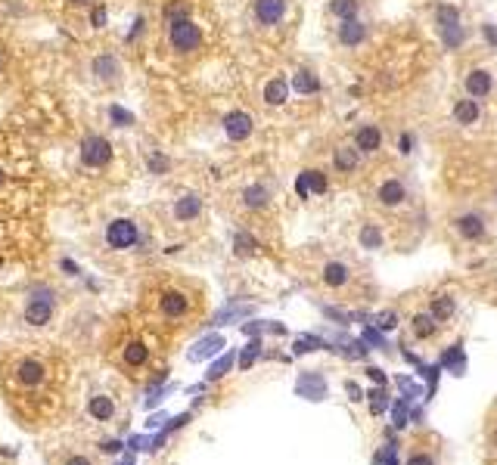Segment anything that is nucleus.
<instances>
[{"label":"nucleus","mask_w":497,"mask_h":465,"mask_svg":"<svg viewBox=\"0 0 497 465\" xmlns=\"http://www.w3.org/2000/svg\"><path fill=\"white\" fill-rule=\"evenodd\" d=\"M50 378V369L44 360H38V357H22V360L13 366L10 372V382L16 384L19 391H25V394H35V391H41L44 384H47Z\"/></svg>","instance_id":"obj_1"},{"label":"nucleus","mask_w":497,"mask_h":465,"mask_svg":"<svg viewBox=\"0 0 497 465\" xmlns=\"http://www.w3.org/2000/svg\"><path fill=\"white\" fill-rule=\"evenodd\" d=\"M450 230L460 242H482L488 232V217L482 211L469 208V211H460V214L450 217Z\"/></svg>","instance_id":"obj_2"},{"label":"nucleus","mask_w":497,"mask_h":465,"mask_svg":"<svg viewBox=\"0 0 497 465\" xmlns=\"http://www.w3.org/2000/svg\"><path fill=\"white\" fill-rule=\"evenodd\" d=\"M168 44L174 53H193L202 46V28L193 19H174L168 22Z\"/></svg>","instance_id":"obj_3"},{"label":"nucleus","mask_w":497,"mask_h":465,"mask_svg":"<svg viewBox=\"0 0 497 465\" xmlns=\"http://www.w3.org/2000/svg\"><path fill=\"white\" fill-rule=\"evenodd\" d=\"M53 291L47 285H38V289L28 291V304H25V323L28 326H47L53 320V310H56V301H53Z\"/></svg>","instance_id":"obj_4"},{"label":"nucleus","mask_w":497,"mask_h":465,"mask_svg":"<svg viewBox=\"0 0 497 465\" xmlns=\"http://www.w3.org/2000/svg\"><path fill=\"white\" fill-rule=\"evenodd\" d=\"M140 242V227L131 217H115V221L106 227V245L112 251H131Z\"/></svg>","instance_id":"obj_5"},{"label":"nucleus","mask_w":497,"mask_h":465,"mask_svg":"<svg viewBox=\"0 0 497 465\" xmlns=\"http://www.w3.org/2000/svg\"><path fill=\"white\" fill-rule=\"evenodd\" d=\"M78 158L84 168H106L112 162V143L99 134H88L78 146Z\"/></svg>","instance_id":"obj_6"},{"label":"nucleus","mask_w":497,"mask_h":465,"mask_svg":"<svg viewBox=\"0 0 497 465\" xmlns=\"http://www.w3.org/2000/svg\"><path fill=\"white\" fill-rule=\"evenodd\" d=\"M158 314H162L165 320H171V323L184 320V316L190 314V298L184 295V291H177V289L162 291V295H158Z\"/></svg>","instance_id":"obj_7"},{"label":"nucleus","mask_w":497,"mask_h":465,"mask_svg":"<svg viewBox=\"0 0 497 465\" xmlns=\"http://www.w3.org/2000/svg\"><path fill=\"white\" fill-rule=\"evenodd\" d=\"M90 71H94V78L99 84H109V87L122 81V62H118L115 53H99V56H94Z\"/></svg>","instance_id":"obj_8"},{"label":"nucleus","mask_w":497,"mask_h":465,"mask_svg":"<svg viewBox=\"0 0 497 465\" xmlns=\"http://www.w3.org/2000/svg\"><path fill=\"white\" fill-rule=\"evenodd\" d=\"M252 130H255V121H252L249 112H227L224 115V134H227L230 143H243V140L252 137Z\"/></svg>","instance_id":"obj_9"},{"label":"nucleus","mask_w":497,"mask_h":465,"mask_svg":"<svg viewBox=\"0 0 497 465\" xmlns=\"http://www.w3.org/2000/svg\"><path fill=\"white\" fill-rule=\"evenodd\" d=\"M351 279H355V273H351V267L345 261H327L320 267V282L327 285V289H333V291L348 289Z\"/></svg>","instance_id":"obj_10"},{"label":"nucleus","mask_w":497,"mask_h":465,"mask_svg":"<svg viewBox=\"0 0 497 465\" xmlns=\"http://www.w3.org/2000/svg\"><path fill=\"white\" fill-rule=\"evenodd\" d=\"M376 202H380L382 208H398V205L407 202V186L398 180V177H389V180H382L380 189H376Z\"/></svg>","instance_id":"obj_11"},{"label":"nucleus","mask_w":497,"mask_h":465,"mask_svg":"<svg viewBox=\"0 0 497 465\" xmlns=\"http://www.w3.org/2000/svg\"><path fill=\"white\" fill-rule=\"evenodd\" d=\"M286 16V0H255V19L258 25L270 28V25H280Z\"/></svg>","instance_id":"obj_12"},{"label":"nucleus","mask_w":497,"mask_h":465,"mask_svg":"<svg viewBox=\"0 0 497 465\" xmlns=\"http://www.w3.org/2000/svg\"><path fill=\"white\" fill-rule=\"evenodd\" d=\"M494 90V75L488 69H473L466 75V93L473 99H488Z\"/></svg>","instance_id":"obj_13"},{"label":"nucleus","mask_w":497,"mask_h":465,"mask_svg":"<svg viewBox=\"0 0 497 465\" xmlns=\"http://www.w3.org/2000/svg\"><path fill=\"white\" fill-rule=\"evenodd\" d=\"M122 363H124V369H143V366H147V363H149L147 341H140V338H131V341H124Z\"/></svg>","instance_id":"obj_14"},{"label":"nucleus","mask_w":497,"mask_h":465,"mask_svg":"<svg viewBox=\"0 0 497 465\" xmlns=\"http://www.w3.org/2000/svg\"><path fill=\"white\" fill-rule=\"evenodd\" d=\"M380 146H382V130L376 124H364V128L355 130V149L361 155H373V152H380Z\"/></svg>","instance_id":"obj_15"},{"label":"nucleus","mask_w":497,"mask_h":465,"mask_svg":"<svg viewBox=\"0 0 497 465\" xmlns=\"http://www.w3.org/2000/svg\"><path fill=\"white\" fill-rule=\"evenodd\" d=\"M441 323L435 320L429 310H420V314L410 316V332H414V338H420V341H432L435 335H439Z\"/></svg>","instance_id":"obj_16"},{"label":"nucleus","mask_w":497,"mask_h":465,"mask_svg":"<svg viewBox=\"0 0 497 465\" xmlns=\"http://www.w3.org/2000/svg\"><path fill=\"white\" fill-rule=\"evenodd\" d=\"M429 314H432L439 323L454 320V314H457L454 295H448V291H439V295H432V298H429Z\"/></svg>","instance_id":"obj_17"},{"label":"nucleus","mask_w":497,"mask_h":465,"mask_svg":"<svg viewBox=\"0 0 497 465\" xmlns=\"http://www.w3.org/2000/svg\"><path fill=\"white\" fill-rule=\"evenodd\" d=\"M357 164H361V152H357L355 146H339V149L333 152V168H336V174H355Z\"/></svg>","instance_id":"obj_18"},{"label":"nucleus","mask_w":497,"mask_h":465,"mask_svg":"<svg viewBox=\"0 0 497 465\" xmlns=\"http://www.w3.org/2000/svg\"><path fill=\"white\" fill-rule=\"evenodd\" d=\"M367 41V25L361 22V19H345V22L339 25V44L342 46H357Z\"/></svg>","instance_id":"obj_19"},{"label":"nucleus","mask_w":497,"mask_h":465,"mask_svg":"<svg viewBox=\"0 0 497 465\" xmlns=\"http://www.w3.org/2000/svg\"><path fill=\"white\" fill-rule=\"evenodd\" d=\"M202 214V198L196 196V192H187V196H181L174 202V217L181 223H187V221H196V217Z\"/></svg>","instance_id":"obj_20"},{"label":"nucleus","mask_w":497,"mask_h":465,"mask_svg":"<svg viewBox=\"0 0 497 465\" xmlns=\"http://www.w3.org/2000/svg\"><path fill=\"white\" fill-rule=\"evenodd\" d=\"M243 205H246L249 211H264L270 205V192L264 183H252L243 189Z\"/></svg>","instance_id":"obj_21"},{"label":"nucleus","mask_w":497,"mask_h":465,"mask_svg":"<svg viewBox=\"0 0 497 465\" xmlns=\"http://www.w3.org/2000/svg\"><path fill=\"white\" fill-rule=\"evenodd\" d=\"M88 416L97 418V422H109V418L115 416V400H112L109 394H94L88 403Z\"/></svg>","instance_id":"obj_22"},{"label":"nucleus","mask_w":497,"mask_h":465,"mask_svg":"<svg viewBox=\"0 0 497 465\" xmlns=\"http://www.w3.org/2000/svg\"><path fill=\"white\" fill-rule=\"evenodd\" d=\"M289 99V81L286 78H270L264 84V103L268 105H283Z\"/></svg>","instance_id":"obj_23"},{"label":"nucleus","mask_w":497,"mask_h":465,"mask_svg":"<svg viewBox=\"0 0 497 465\" xmlns=\"http://www.w3.org/2000/svg\"><path fill=\"white\" fill-rule=\"evenodd\" d=\"M479 115H482V109H479V103H475L473 96H469V99H457V103H454V121L457 124H475V121H479Z\"/></svg>","instance_id":"obj_24"},{"label":"nucleus","mask_w":497,"mask_h":465,"mask_svg":"<svg viewBox=\"0 0 497 465\" xmlns=\"http://www.w3.org/2000/svg\"><path fill=\"white\" fill-rule=\"evenodd\" d=\"M293 90L304 93V96H311V93L320 90V81H317V75L311 69H298L293 75Z\"/></svg>","instance_id":"obj_25"},{"label":"nucleus","mask_w":497,"mask_h":465,"mask_svg":"<svg viewBox=\"0 0 497 465\" xmlns=\"http://www.w3.org/2000/svg\"><path fill=\"white\" fill-rule=\"evenodd\" d=\"M357 10H361V0H329V12H333L339 22L357 19Z\"/></svg>","instance_id":"obj_26"},{"label":"nucleus","mask_w":497,"mask_h":465,"mask_svg":"<svg viewBox=\"0 0 497 465\" xmlns=\"http://www.w3.org/2000/svg\"><path fill=\"white\" fill-rule=\"evenodd\" d=\"M147 171H149V174H156V177L168 174V171H171V158L165 155L162 149H152L149 155H147Z\"/></svg>","instance_id":"obj_27"},{"label":"nucleus","mask_w":497,"mask_h":465,"mask_svg":"<svg viewBox=\"0 0 497 465\" xmlns=\"http://www.w3.org/2000/svg\"><path fill=\"white\" fill-rule=\"evenodd\" d=\"M435 25H439V31L450 28V25H460V10L450 3H441L439 10H435Z\"/></svg>","instance_id":"obj_28"},{"label":"nucleus","mask_w":497,"mask_h":465,"mask_svg":"<svg viewBox=\"0 0 497 465\" xmlns=\"http://www.w3.org/2000/svg\"><path fill=\"white\" fill-rule=\"evenodd\" d=\"M302 177H304V183H308V192H314V196H323L327 192V174L323 171H317V168H308V171H302Z\"/></svg>","instance_id":"obj_29"},{"label":"nucleus","mask_w":497,"mask_h":465,"mask_svg":"<svg viewBox=\"0 0 497 465\" xmlns=\"http://www.w3.org/2000/svg\"><path fill=\"white\" fill-rule=\"evenodd\" d=\"M357 239H361L364 248H382V230L376 227V223H364Z\"/></svg>","instance_id":"obj_30"},{"label":"nucleus","mask_w":497,"mask_h":465,"mask_svg":"<svg viewBox=\"0 0 497 465\" xmlns=\"http://www.w3.org/2000/svg\"><path fill=\"white\" fill-rule=\"evenodd\" d=\"M439 35H441V44H445L448 50H457V46L466 41V28H463V22L460 25H450V28H441Z\"/></svg>","instance_id":"obj_31"},{"label":"nucleus","mask_w":497,"mask_h":465,"mask_svg":"<svg viewBox=\"0 0 497 465\" xmlns=\"http://www.w3.org/2000/svg\"><path fill=\"white\" fill-rule=\"evenodd\" d=\"M109 121L115 124V128H131V124H134V112H128L118 103H109Z\"/></svg>","instance_id":"obj_32"},{"label":"nucleus","mask_w":497,"mask_h":465,"mask_svg":"<svg viewBox=\"0 0 497 465\" xmlns=\"http://www.w3.org/2000/svg\"><path fill=\"white\" fill-rule=\"evenodd\" d=\"M218 348H224V341H221V338H218V335L205 338V341H199V344H196V350H190V360H202V357L215 354Z\"/></svg>","instance_id":"obj_33"},{"label":"nucleus","mask_w":497,"mask_h":465,"mask_svg":"<svg viewBox=\"0 0 497 465\" xmlns=\"http://www.w3.org/2000/svg\"><path fill=\"white\" fill-rule=\"evenodd\" d=\"M407 465H435V450L432 447H414L407 456Z\"/></svg>","instance_id":"obj_34"},{"label":"nucleus","mask_w":497,"mask_h":465,"mask_svg":"<svg viewBox=\"0 0 497 465\" xmlns=\"http://www.w3.org/2000/svg\"><path fill=\"white\" fill-rule=\"evenodd\" d=\"M165 19H168V22H174V19H190V6L181 3V0H171V3L165 6Z\"/></svg>","instance_id":"obj_35"},{"label":"nucleus","mask_w":497,"mask_h":465,"mask_svg":"<svg viewBox=\"0 0 497 465\" xmlns=\"http://www.w3.org/2000/svg\"><path fill=\"white\" fill-rule=\"evenodd\" d=\"M234 245H236V255H252V251L258 248V242L249 236V232H236Z\"/></svg>","instance_id":"obj_36"},{"label":"nucleus","mask_w":497,"mask_h":465,"mask_svg":"<svg viewBox=\"0 0 497 465\" xmlns=\"http://www.w3.org/2000/svg\"><path fill=\"white\" fill-rule=\"evenodd\" d=\"M106 22H109V12H106L103 3H97L94 10H90V28H106Z\"/></svg>","instance_id":"obj_37"},{"label":"nucleus","mask_w":497,"mask_h":465,"mask_svg":"<svg viewBox=\"0 0 497 465\" xmlns=\"http://www.w3.org/2000/svg\"><path fill=\"white\" fill-rule=\"evenodd\" d=\"M143 31H147V19H143V16H137V19H134V28H131L128 35H124V41H128V44H134L137 37L143 35Z\"/></svg>","instance_id":"obj_38"},{"label":"nucleus","mask_w":497,"mask_h":465,"mask_svg":"<svg viewBox=\"0 0 497 465\" xmlns=\"http://www.w3.org/2000/svg\"><path fill=\"white\" fill-rule=\"evenodd\" d=\"M255 357H258V341H255V344H249V348H246V354L240 357V366H243V369H249L252 363H255Z\"/></svg>","instance_id":"obj_39"},{"label":"nucleus","mask_w":497,"mask_h":465,"mask_svg":"<svg viewBox=\"0 0 497 465\" xmlns=\"http://www.w3.org/2000/svg\"><path fill=\"white\" fill-rule=\"evenodd\" d=\"M230 363H234V357H224V360H221V363H218V366H211V372H209V375H211V378H218V375H224V372H227V369H230Z\"/></svg>","instance_id":"obj_40"},{"label":"nucleus","mask_w":497,"mask_h":465,"mask_svg":"<svg viewBox=\"0 0 497 465\" xmlns=\"http://www.w3.org/2000/svg\"><path fill=\"white\" fill-rule=\"evenodd\" d=\"M410 146H414V137H410V134H401V140H398V149H401L404 155H410V152H414Z\"/></svg>","instance_id":"obj_41"},{"label":"nucleus","mask_w":497,"mask_h":465,"mask_svg":"<svg viewBox=\"0 0 497 465\" xmlns=\"http://www.w3.org/2000/svg\"><path fill=\"white\" fill-rule=\"evenodd\" d=\"M59 267H63V270H65V273H69V276H78V273H81V270H78L75 264L69 261V257H63V261H59Z\"/></svg>","instance_id":"obj_42"},{"label":"nucleus","mask_w":497,"mask_h":465,"mask_svg":"<svg viewBox=\"0 0 497 465\" xmlns=\"http://www.w3.org/2000/svg\"><path fill=\"white\" fill-rule=\"evenodd\" d=\"M295 189H298V196H302V198H308V196H311V192H308V183H304V177H302V174H298V180H295Z\"/></svg>","instance_id":"obj_43"},{"label":"nucleus","mask_w":497,"mask_h":465,"mask_svg":"<svg viewBox=\"0 0 497 465\" xmlns=\"http://www.w3.org/2000/svg\"><path fill=\"white\" fill-rule=\"evenodd\" d=\"M63 465H90V459H88V456H69Z\"/></svg>","instance_id":"obj_44"},{"label":"nucleus","mask_w":497,"mask_h":465,"mask_svg":"<svg viewBox=\"0 0 497 465\" xmlns=\"http://www.w3.org/2000/svg\"><path fill=\"white\" fill-rule=\"evenodd\" d=\"M380 326H382V329H395V314H386L380 320Z\"/></svg>","instance_id":"obj_45"},{"label":"nucleus","mask_w":497,"mask_h":465,"mask_svg":"<svg viewBox=\"0 0 497 465\" xmlns=\"http://www.w3.org/2000/svg\"><path fill=\"white\" fill-rule=\"evenodd\" d=\"M485 37H491V41L497 44V31H494V25H485Z\"/></svg>","instance_id":"obj_46"},{"label":"nucleus","mask_w":497,"mask_h":465,"mask_svg":"<svg viewBox=\"0 0 497 465\" xmlns=\"http://www.w3.org/2000/svg\"><path fill=\"white\" fill-rule=\"evenodd\" d=\"M3 180H6V174H3V168H0V186H3Z\"/></svg>","instance_id":"obj_47"},{"label":"nucleus","mask_w":497,"mask_h":465,"mask_svg":"<svg viewBox=\"0 0 497 465\" xmlns=\"http://www.w3.org/2000/svg\"><path fill=\"white\" fill-rule=\"evenodd\" d=\"M72 3H88V0H72Z\"/></svg>","instance_id":"obj_48"},{"label":"nucleus","mask_w":497,"mask_h":465,"mask_svg":"<svg viewBox=\"0 0 497 465\" xmlns=\"http://www.w3.org/2000/svg\"><path fill=\"white\" fill-rule=\"evenodd\" d=\"M494 282H497V273H494Z\"/></svg>","instance_id":"obj_49"}]
</instances>
